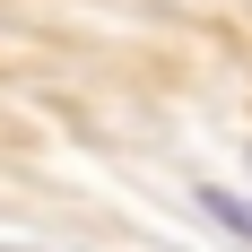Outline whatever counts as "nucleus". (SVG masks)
Listing matches in <instances>:
<instances>
[{
  "label": "nucleus",
  "instance_id": "obj_1",
  "mask_svg": "<svg viewBox=\"0 0 252 252\" xmlns=\"http://www.w3.org/2000/svg\"><path fill=\"white\" fill-rule=\"evenodd\" d=\"M200 209H209V218H218L226 235H244V244H252V200H244V191H226V183H209V191H200Z\"/></svg>",
  "mask_w": 252,
  "mask_h": 252
}]
</instances>
